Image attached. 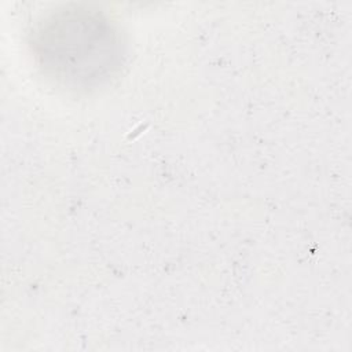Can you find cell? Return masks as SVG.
Listing matches in <instances>:
<instances>
[{
    "mask_svg": "<svg viewBox=\"0 0 352 352\" xmlns=\"http://www.w3.org/2000/svg\"><path fill=\"white\" fill-rule=\"evenodd\" d=\"M32 52L55 84L87 92L107 84L125 62V41L117 25L89 6H65L37 22Z\"/></svg>",
    "mask_w": 352,
    "mask_h": 352,
    "instance_id": "obj_1",
    "label": "cell"
}]
</instances>
